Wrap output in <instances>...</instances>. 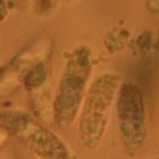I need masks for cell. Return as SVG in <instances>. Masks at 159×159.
I'll use <instances>...</instances> for the list:
<instances>
[{
    "label": "cell",
    "mask_w": 159,
    "mask_h": 159,
    "mask_svg": "<svg viewBox=\"0 0 159 159\" xmlns=\"http://www.w3.org/2000/svg\"><path fill=\"white\" fill-rule=\"evenodd\" d=\"M116 114L125 148L131 153L139 152L145 145L148 131L143 95L133 81L122 83L116 98Z\"/></svg>",
    "instance_id": "cell-3"
},
{
    "label": "cell",
    "mask_w": 159,
    "mask_h": 159,
    "mask_svg": "<svg viewBox=\"0 0 159 159\" xmlns=\"http://www.w3.org/2000/svg\"><path fill=\"white\" fill-rule=\"evenodd\" d=\"M149 159H159V156H154L152 158H149Z\"/></svg>",
    "instance_id": "cell-6"
},
{
    "label": "cell",
    "mask_w": 159,
    "mask_h": 159,
    "mask_svg": "<svg viewBox=\"0 0 159 159\" xmlns=\"http://www.w3.org/2000/svg\"><path fill=\"white\" fill-rule=\"evenodd\" d=\"M91 71L88 50H76L66 65L53 104V119L58 126L66 128L74 123L87 92Z\"/></svg>",
    "instance_id": "cell-2"
},
{
    "label": "cell",
    "mask_w": 159,
    "mask_h": 159,
    "mask_svg": "<svg viewBox=\"0 0 159 159\" xmlns=\"http://www.w3.org/2000/svg\"><path fill=\"white\" fill-rule=\"evenodd\" d=\"M122 83L121 76L105 73L89 86L79 121V140L84 148L95 150L103 139Z\"/></svg>",
    "instance_id": "cell-1"
},
{
    "label": "cell",
    "mask_w": 159,
    "mask_h": 159,
    "mask_svg": "<svg viewBox=\"0 0 159 159\" xmlns=\"http://www.w3.org/2000/svg\"><path fill=\"white\" fill-rule=\"evenodd\" d=\"M8 136H9V133L4 128L0 126V149H1L4 146V144L6 143Z\"/></svg>",
    "instance_id": "cell-5"
},
{
    "label": "cell",
    "mask_w": 159,
    "mask_h": 159,
    "mask_svg": "<svg viewBox=\"0 0 159 159\" xmlns=\"http://www.w3.org/2000/svg\"><path fill=\"white\" fill-rule=\"evenodd\" d=\"M0 126L43 159H71L64 141L28 114H0Z\"/></svg>",
    "instance_id": "cell-4"
}]
</instances>
